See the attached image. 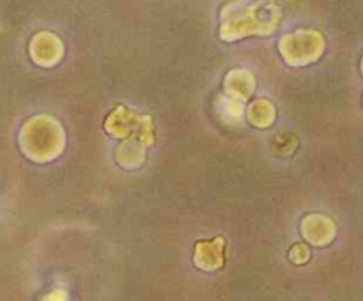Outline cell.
<instances>
[{"label": "cell", "mask_w": 363, "mask_h": 301, "mask_svg": "<svg viewBox=\"0 0 363 301\" xmlns=\"http://www.w3.org/2000/svg\"><path fill=\"white\" fill-rule=\"evenodd\" d=\"M325 48V41L318 32L300 30L293 35H286L282 42L284 55L289 62L303 64L318 59Z\"/></svg>", "instance_id": "cell-1"}]
</instances>
